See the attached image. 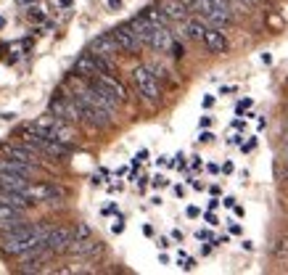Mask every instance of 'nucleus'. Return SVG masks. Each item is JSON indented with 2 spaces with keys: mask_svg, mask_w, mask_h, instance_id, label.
<instances>
[{
  "mask_svg": "<svg viewBox=\"0 0 288 275\" xmlns=\"http://www.w3.org/2000/svg\"><path fill=\"white\" fill-rule=\"evenodd\" d=\"M109 8H114V11H119V8H122V0H109Z\"/></svg>",
  "mask_w": 288,
  "mask_h": 275,
  "instance_id": "393cba45",
  "label": "nucleus"
},
{
  "mask_svg": "<svg viewBox=\"0 0 288 275\" xmlns=\"http://www.w3.org/2000/svg\"><path fill=\"white\" fill-rule=\"evenodd\" d=\"M21 217H24V209L8 207V204H0V220H21Z\"/></svg>",
  "mask_w": 288,
  "mask_h": 275,
  "instance_id": "6ab92c4d",
  "label": "nucleus"
},
{
  "mask_svg": "<svg viewBox=\"0 0 288 275\" xmlns=\"http://www.w3.org/2000/svg\"><path fill=\"white\" fill-rule=\"evenodd\" d=\"M90 53H95L101 58H109L111 61L119 53V45H116V40H114L111 32H103V35H98L93 42H90Z\"/></svg>",
  "mask_w": 288,
  "mask_h": 275,
  "instance_id": "423d86ee",
  "label": "nucleus"
},
{
  "mask_svg": "<svg viewBox=\"0 0 288 275\" xmlns=\"http://www.w3.org/2000/svg\"><path fill=\"white\" fill-rule=\"evenodd\" d=\"M211 103H214V98H211V96H206V98H204V109H209Z\"/></svg>",
  "mask_w": 288,
  "mask_h": 275,
  "instance_id": "a878e982",
  "label": "nucleus"
},
{
  "mask_svg": "<svg viewBox=\"0 0 288 275\" xmlns=\"http://www.w3.org/2000/svg\"><path fill=\"white\" fill-rule=\"evenodd\" d=\"M246 109H251V98H246V101H241V103H238V114H244Z\"/></svg>",
  "mask_w": 288,
  "mask_h": 275,
  "instance_id": "4be33fe9",
  "label": "nucleus"
},
{
  "mask_svg": "<svg viewBox=\"0 0 288 275\" xmlns=\"http://www.w3.org/2000/svg\"><path fill=\"white\" fill-rule=\"evenodd\" d=\"M159 8L170 21H185L188 19V6L183 0H159Z\"/></svg>",
  "mask_w": 288,
  "mask_h": 275,
  "instance_id": "6e6552de",
  "label": "nucleus"
},
{
  "mask_svg": "<svg viewBox=\"0 0 288 275\" xmlns=\"http://www.w3.org/2000/svg\"><path fill=\"white\" fill-rule=\"evenodd\" d=\"M211 125V117H201V127H209Z\"/></svg>",
  "mask_w": 288,
  "mask_h": 275,
  "instance_id": "bb28decb",
  "label": "nucleus"
},
{
  "mask_svg": "<svg viewBox=\"0 0 288 275\" xmlns=\"http://www.w3.org/2000/svg\"><path fill=\"white\" fill-rule=\"evenodd\" d=\"M206 32V24H201V19H185V35L193 40H201Z\"/></svg>",
  "mask_w": 288,
  "mask_h": 275,
  "instance_id": "dca6fc26",
  "label": "nucleus"
},
{
  "mask_svg": "<svg viewBox=\"0 0 288 275\" xmlns=\"http://www.w3.org/2000/svg\"><path fill=\"white\" fill-rule=\"evenodd\" d=\"M27 16L32 19V21H42V19H45V13H40V8H32V11L27 13Z\"/></svg>",
  "mask_w": 288,
  "mask_h": 275,
  "instance_id": "aec40b11",
  "label": "nucleus"
},
{
  "mask_svg": "<svg viewBox=\"0 0 288 275\" xmlns=\"http://www.w3.org/2000/svg\"><path fill=\"white\" fill-rule=\"evenodd\" d=\"M24 196L32 198V201H51V204H56V201H61L66 193H64L61 186H56V182H35V186L29 182V186L24 188Z\"/></svg>",
  "mask_w": 288,
  "mask_h": 275,
  "instance_id": "f03ea898",
  "label": "nucleus"
},
{
  "mask_svg": "<svg viewBox=\"0 0 288 275\" xmlns=\"http://www.w3.org/2000/svg\"><path fill=\"white\" fill-rule=\"evenodd\" d=\"M172 42H175V37H172V32L166 27H154L151 29V37H148V48H154V51H159V53H166L172 48Z\"/></svg>",
  "mask_w": 288,
  "mask_h": 275,
  "instance_id": "0eeeda50",
  "label": "nucleus"
},
{
  "mask_svg": "<svg viewBox=\"0 0 288 275\" xmlns=\"http://www.w3.org/2000/svg\"><path fill=\"white\" fill-rule=\"evenodd\" d=\"M48 111H51L53 119H61V122H77V119H82V117H80V109H77V103H74L71 96H69V98H66V96L53 98L51 106H48Z\"/></svg>",
  "mask_w": 288,
  "mask_h": 275,
  "instance_id": "7ed1b4c3",
  "label": "nucleus"
},
{
  "mask_svg": "<svg viewBox=\"0 0 288 275\" xmlns=\"http://www.w3.org/2000/svg\"><path fill=\"white\" fill-rule=\"evenodd\" d=\"M199 141H201V143H211V141H214V132H209V130H206V132H201Z\"/></svg>",
  "mask_w": 288,
  "mask_h": 275,
  "instance_id": "5701e85b",
  "label": "nucleus"
},
{
  "mask_svg": "<svg viewBox=\"0 0 288 275\" xmlns=\"http://www.w3.org/2000/svg\"><path fill=\"white\" fill-rule=\"evenodd\" d=\"M127 24L132 27V32L138 35V40H140L143 45H148V37H151V29H154V24H151V21L143 16V13H140V16H135V19H130Z\"/></svg>",
  "mask_w": 288,
  "mask_h": 275,
  "instance_id": "2eb2a0df",
  "label": "nucleus"
},
{
  "mask_svg": "<svg viewBox=\"0 0 288 275\" xmlns=\"http://www.w3.org/2000/svg\"><path fill=\"white\" fill-rule=\"evenodd\" d=\"M111 35H114V40H116V45H119V51H127V53H138V51L143 48V42L138 40V35L132 32V27H130V24H122V27H116Z\"/></svg>",
  "mask_w": 288,
  "mask_h": 275,
  "instance_id": "39448f33",
  "label": "nucleus"
},
{
  "mask_svg": "<svg viewBox=\"0 0 288 275\" xmlns=\"http://www.w3.org/2000/svg\"><path fill=\"white\" fill-rule=\"evenodd\" d=\"M98 69H95V56L93 53H85L74 61V77H82V80H90L95 77Z\"/></svg>",
  "mask_w": 288,
  "mask_h": 275,
  "instance_id": "f8f14e48",
  "label": "nucleus"
},
{
  "mask_svg": "<svg viewBox=\"0 0 288 275\" xmlns=\"http://www.w3.org/2000/svg\"><path fill=\"white\" fill-rule=\"evenodd\" d=\"M69 243H71V227H51L48 236H45V246L51 249V254L69 251Z\"/></svg>",
  "mask_w": 288,
  "mask_h": 275,
  "instance_id": "20e7f679",
  "label": "nucleus"
},
{
  "mask_svg": "<svg viewBox=\"0 0 288 275\" xmlns=\"http://www.w3.org/2000/svg\"><path fill=\"white\" fill-rule=\"evenodd\" d=\"M0 170L3 172H13V175H24V177H32L37 164H27L19 159H11V156H0Z\"/></svg>",
  "mask_w": 288,
  "mask_h": 275,
  "instance_id": "9d476101",
  "label": "nucleus"
},
{
  "mask_svg": "<svg viewBox=\"0 0 288 275\" xmlns=\"http://www.w3.org/2000/svg\"><path fill=\"white\" fill-rule=\"evenodd\" d=\"M143 16H146L151 24H154V27H166V21H170V19H166L164 13H161V8H159V6L146 8V11H143Z\"/></svg>",
  "mask_w": 288,
  "mask_h": 275,
  "instance_id": "f3484780",
  "label": "nucleus"
},
{
  "mask_svg": "<svg viewBox=\"0 0 288 275\" xmlns=\"http://www.w3.org/2000/svg\"><path fill=\"white\" fill-rule=\"evenodd\" d=\"M283 172H285V180H288V159H285V170Z\"/></svg>",
  "mask_w": 288,
  "mask_h": 275,
  "instance_id": "cd10ccee",
  "label": "nucleus"
},
{
  "mask_svg": "<svg viewBox=\"0 0 288 275\" xmlns=\"http://www.w3.org/2000/svg\"><path fill=\"white\" fill-rule=\"evenodd\" d=\"M285 127H288V122H285Z\"/></svg>",
  "mask_w": 288,
  "mask_h": 275,
  "instance_id": "c756f323",
  "label": "nucleus"
},
{
  "mask_svg": "<svg viewBox=\"0 0 288 275\" xmlns=\"http://www.w3.org/2000/svg\"><path fill=\"white\" fill-rule=\"evenodd\" d=\"M201 40H204V45H206L209 53H225V51H227V40H225V35L220 32L217 27H214V29L206 27V32H204Z\"/></svg>",
  "mask_w": 288,
  "mask_h": 275,
  "instance_id": "9b49d317",
  "label": "nucleus"
},
{
  "mask_svg": "<svg viewBox=\"0 0 288 275\" xmlns=\"http://www.w3.org/2000/svg\"><path fill=\"white\" fill-rule=\"evenodd\" d=\"M201 212H199V207H188V217H199Z\"/></svg>",
  "mask_w": 288,
  "mask_h": 275,
  "instance_id": "b1692460",
  "label": "nucleus"
},
{
  "mask_svg": "<svg viewBox=\"0 0 288 275\" xmlns=\"http://www.w3.org/2000/svg\"><path fill=\"white\" fill-rule=\"evenodd\" d=\"M27 186H29V177L0 170V188H3V191H19V193H24Z\"/></svg>",
  "mask_w": 288,
  "mask_h": 275,
  "instance_id": "ddd939ff",
  "label": "nucleus"
},
{
  "mask_svg": "<svg viewBox=\"0 0 288 275\" xmlns=\"http://www.w3.org/2000/svg\"><path fill=\"white\" fill-rule=\"evenodd\" d=\"M3 154H6V156H11V159L27 162V164H37V151H35L32 146H27V143H21V146L6 143V146H3Z\"/></svg>",
  "mask_w": 288,
  "mask_h": 275,
  "instance_id": "1a4fd4ad",
  "label": "nucleus"
},
{
  "mask_svg": "<svg viewBox=\"0 0 288 275\" xmlns=\"http://www.w3.org/2000/svg\"><path fill=\"white\" fill-rule=\"evenodd\" d=\"M132 82L138 87V93L143 96V101H148V103L159 101L161 90H159V80H156V74L151 72V66H135L132 69Z\"/></svg>",
  "mask_w": 288,
  "mask_h": 275,
  "instance_id": "f257e3e1",
  "label": "nucleus"
},
{
  "mask_svg": "<svg viewBox=\"0 0 288 275\" xmlns=\"http://www.w3.org/2000/svg\"><path fill=\"white\" fill-rule=\"evenodd\" d=\"M0 204H8V207H16V209H29V204H35L32 198H27L19 191H3L0 188Z\"/></svg>",
  "mask_w": 288,
  "mask_h": 275,
  "instance_id": "4468645a",
  "label": "nucleus"
},
{
  "mask_svg": "<svg viewBox=\"0 0 288 275\" xmlns=\"http://www.w3.org/2000/svg\"><path fill=\"white\" fill-rule=\"evenodd\" d=\"M87 238H93V231H90L87 222H77L71 227V241H87Z\"/></svg>",
  "mask_w": 288,
  "mask_h": 275,
  "instance_id": "a211bd4d",
  "label": "nucleus"
},
{
  "mask_svg": "<svg viewBox=\"0 0 288 275\" xmlns=\"http://www.w3.org/2000/svg\"><path fill=\"white\" fill-rule=\"evenodd\" d=\"M111 231H114V233H122V231H125V220H122V217H116L114 225H111Z\"/></svg>",
  "mask_w": 288,
  "mask_h": 275,
  "instance_id": "412c9836",
  "label": "nucleus"
},
{
  "mask_svg": "<svg viewBox=\"0 0 288 275\" xmlns=\"http://www.w3.org/2000/svg\"><path fill=\"white\" fill-rule=\"evenodd\" d=\"M3 27H6V19H3V16H0V29H3Z\"/></svg>",
  "mask_w": 288,
  "mask_h": 275,
  "instance_id": "c85d7f7f",
  "label": "nucleus"
}]
</instances>
